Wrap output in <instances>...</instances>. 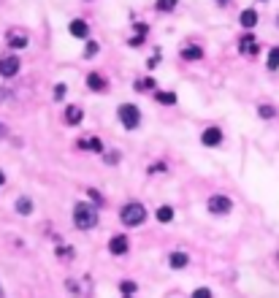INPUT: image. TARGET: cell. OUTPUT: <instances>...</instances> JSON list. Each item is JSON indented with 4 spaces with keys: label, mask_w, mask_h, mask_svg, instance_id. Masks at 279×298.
<instances>
[{
    "label": "cell",
    "mask_w": 279,
    "mask_h": 298,
    "mask_svg": "<svg viewBox=\"0 0 279 298\" xmlns=\"http://www.w3.org/2000/svg\"><path fill=\"white\" fill-rule=\"evenodd\" d=\"M17 211H19V214H24V217L33 214V201H30V198H19L17 201Z\"/></svg>",
    "instance_id": "cell-17"
},
{
    "label": "cell",
    "mask_w": 279,
    "mask_h": 298,
    "mask_svg": "<svg viewBox=\"0 0 279 298\" xmlns=\"http://www.w3.org/2000/svg\"><path fill=\"white\" fill-rule=\"evenodd\" d=\"M0 133H3V125H0Z\"/></svg>",
    "instance_id": "cell-32"
},
{
    "label": "cell",
    "mask_w": 279,
    "mask_h": 298,
    "mask_svg": "<svg viewBox=\"0 0 279 298\" xmlns=\"http://www.w3.org/2000/svg\"><path fill=\"white\" fill-rule=\"evenodd\" d=\"M176 3H179V0H157V11H174L176 8Z\"/></svg>",
    "instance_id": "cell-21"
},
{
    "label": "cell",
    "mask_w": 279,
    "mask_h": 298,
    "mask_svg": "<svg viewBox=\"0 0 279 298\" xmlns=\"http://www.w3.org/2000/svg\"><path fill=\"white\" fill-rule=\"evenodd\" d=\"M68 33L73 35V38H87L90 35V24L84 22V19H73V22L68 24Z\"/></svg>",
    "instance_id": "cell-7"
},
{
    "label": "cell",
    "mask_w": 279,
    "mask_h": 298,
    "mask_svg": "<svg viewBox=\"0 0 279 298\" xmlns=\"http://www.w3.org/2000/svg\"><path fill=\"white\" fill-rule=\"evenodd\" d=\"M19 57L17 54H6V57H0V76L3 79H11V76H17L19 73Z\"/></svg>",
    "instance_id": "cell-4"
},
{
    "label": "cell",
    "mask_w": 279,
    "mask_h": 298,
    "mask_svg": "<svg viewBox=\"0 0 279 298\" xmlns=\"http://www.w3.org/2000/svg\"><path fill=\"white\" fill-rule=\"evenodd\" d=\"M84 119V111L79 109V106H68V109H65V122L68 125H79Z\"/></svg>",
    "instance_id": "cell-15"
},
{
    "label": "cell",
    "mask_w": 279,
    "mask_h": 298,
    "mask_svg": "<svg viewBox=\"0 0 279 298\" xmlns=\"http://www.w3.org/2000/svg\"><path fill=\"white\" fill-rule=\"evenodd\" d=\"M238 22H241V27H244V30H255V24H257V11H255V8H247V11H241Z\"/></svg>",
    "instance_id": "cell-11"
},
{
    "label": "cell",
    "mask_w": 279,
    "mask_h": 298,
    "mask_svg": "<svg viewBox=\"0 0 279 298\" xmlns=\"http://www.w3.org/2000/svg\"><path fill=\"white\" fill-rule=\"evenodd\" d=\"M79 149H93V152H103V141L95 138V136H87V138H79Z\"/></svg>",
    "instance_id": "cell-13"
},
{
    "label": "cell",
    "mask_w": 279,
    "mask_h": 298,
    "mask_svg": "<svg viewBox=\"0 0 279 298\" xmlns=\"http://www.w3.org/2000/svg\"><path fill=\"white\" fill-rule=\"evenodd\" d=\"M206 206H209L211 214H228V211L233 209V201L228 198V195H211V198L206 201Z\"/></svg>",
    "instance_id": "cell-5"
},
{
    "label": "cell",
    "mask_w": 279,
    "mask_h": 298,
    "mask_svg": "<svg viewBox=\"0 0 279 298\" xmlns=\"http://www.w3.org/2000/svg\"><path fill=\"white\" fill-rule=\"evenodd\" d=\"M116 117H119V122H122L128 130H136L141 125V109L136 103H122L119 109H116Z\"/></svg>",
    "instance_id": "cell-2"
},
{
    "label": "cell",
    "mask_w": 279,
    "mask_h": 298,
    "mask_svg": "<svg viewBox=\"0 0 279 298\" xmlns=\"http://www.w3.org/2000/svg\"><path fill=\"white\" fill-rule=\"evenodd\" d=\"M268 68H271V70L279 68V46H274L271 52H268Z\"/></svg>",
    "instance_id": "cell-20"
},
{
    "label": "cell",
    "mask_w": 279,
    "mask_h": 298,
    "mask_svg": "<svg viewBox=\"0 0 279 298\" xmlns=\"http://www.w3.org/2000/svg\"><path fill=\"white\" fill-rule=\"evenodd\" d=\"M155 98H157V103H165V106H174L176 103V95L174 92H157Z\"/></svg>",
    "instance_id": "cell-19"
},
{
    "label": "cell",
    "mask_w": 279,
    "mask_h": 298,
    "mask_svg": "<svg viewBox=\"0 0 279 298\" xmlns=\"http://www.w3.org/2000/svg\"><path fill=\"white\" fill-rule=\"evenodd\" d=\"M87 87L93 90V92H103V90L109 87V82H106V76H100V73H87Z\"/></svg>",
    "instance_id": "cell-9"
},
{
    "label": "cell",
    "mask_w": 279,
    "mask_h": 298,
    "mask_svg": "<svg viewBox=\"0 0 279 298\" xmlns=\"http://www.w3.org/2000/svg\"><path fill=\"white\" fill-rule=\"evenodd\" d=\"M152 87H155V79H152V76L139 79V82H136V90H139V92H141V90H152Z\"/></svg>",
    "instance_id": "cell-22"
},
{
    "label": "cell",
    "mask_w": 279,
    "mask_h": 298,
    "mask_svg": "<svg viewBox=\"0 0 279 298\" xmlns=\"http://www.w3.org/2000/svg\"><path fill=\"white\" fill-rule=\"evenodd\" d=\"M0 298H3V287H0Z\"/></svg>",
    "instance_id": "cell-30"
},
{
    "label": "cell",
    "mask_w": 279,
    "mask_h": 298,
    "mask_svg": "<svg viewBox=\"0 0 279 298\" xmlns=\"http://www.w3.org/2000/svg\"><path fill=\"white\" fill-rule=\"evenodd\" d=\"M3 182H6V174H3V171H0V184H3Z\"/></svg>",
    "instance_id": "cell-29"
},
{
    "label": "cell",
    "mask_w": 279,
    "mask_h": 298,
    "mask_svg": "<svg viewBox=\"0 0 279 298\" xmlns=\"http://www.w3.org/2000/svg\"><path fill=\"white\" fill-rule=\"evenodd\" d=\"M6 41H8V46H11V49H24V46H27V35L11 30V33L6 35Z\"/></svg>",
    "instance_id": "cell-14"
},
{
    "label": "cell",
    "mask_w": 279,
    "mask_h": 298,
    "mask_svg": "<svg viewBox=\"0 0 279 298\" xmlns=\"http://www.w3.org/2000/svg\"><path fill=\"white\" fill-rule=\"evenodd\" d=\"M277 263H279V252H277Z\"/></svg>",
    "instance_id": "cell-31"
},
{
    "label": "cell",
    "mask_w": 279,
    "mask_h": 298,
    "mask_svg": "<svg viewBox=\"0 0 279 298\" xmlns=\"http://www.w3.org/2000/svg\"><path fill=\"white\" fill-rule=\"evenodd\" d=\"M157 220L160 222H171L174 220V209H171V206H160V209H157Z\"/></svg>",
    "instance_id": "cell-18"
},
{
    "label": "cell",
    "mask_w": 279,
    "mask_h": 298,
    "mask_svg": "<svg viewBox=\"0 0 279 298\" xmlns=\"http://www.w3.org/2000/svg\"><path fill=\"white\" fill-rule=\"evenodd\" d=\"M182 57H185V60H201V57H204V49L195 46V44H192V46H185V49H182Z\"/></svg>",
    "instance_id": "cell-16"
},
{
    "label": "cell",
    "mask_w": 279,
    "mask_h": 298,
    "mask_svg": "<svg viewBox=\"0 0 279 298\" xmlns=\"http://www.w3.org/2000/svg\"><path fill=\"white\" fill-rule=\"evenodd\" d=\"M168 263H171V269L182 271V269H187L190 257H187V252H171V255H168Z\"/></svg>",
    "instance_id": "cell-12"
},
{
    "label": "cell",
    "mask_w": 279,
    "mask_h": 298,
    "mask_svg": "<svg viewBox=\"0 0 279 298\" xmlns=\"http://www.w3.org/2000/svg\"><path fill=\"white\" fill-rule=\"evenodd\" d=\"M201 144L204 146H220L222 144V130L220 128H206L201 136Z\"/></svg>",
    "instance_id": "cell-6"
},
{
    "label": "cell",
    "mask_w": 279,
    "mask_h": 298,
    "mask_svg": "<svg viewBox=\"0 0 279 298\" xmlns=\"http://www.w3.org/2000/svg\"><path fill=\"white\" fill-rule=\"evenodd\" d=\"M128 236H114V239L109 241V252L111 255H125V252H128Z\"/></svg>",
    "instance_id": "cell-8"
},
{
    "label": "cell",
    "mask_w": 279,
    "mask_h": 298,
    "mask_svg": "<svg viewBox=\"0 0 279 298\" xmlns=\"http://www.w3.org/2000/svg\"><path fill=\"white\" fill-rule=\"evenodd\" d=\"M65 90H68L65 84H57V87H54V100H63L65 98Z\"/></svg>",
    "instance_id": "cell-27"
},
{
    "label": "cell",
    "mask_w": 279,
    "mask_h": 298,
    "mask_svg": "<svg viewBox=\"0 0 279 298\" xmlns=\"http://www.w3.org/2000/svg\"><path fill=\"white\" fill-rule=\"evenodd\" d=\"M116 160H119V152H109V155H106V163H109V165H114Z\"/></svg>",
    "instance_id": "cell-28"
},
{
    "label": "cell",
    "mask_w": 279,
    "mask_h": 298,
    "mask_svg": "<svg viewBox=\"0 0 279 298\" xmlns=\"http://www.w3.org/2000/svg\"><path fill=\"white\" fill-rule=\"evenodd\" d=\"M119 290H122L125 296H133V293H136V282H130V279L119 282Z\"/></svg>",
    "instance_id": "cell-23"
},
{
    "label": "cell",
    "mask_w": 279,
    "mask_h": 298,
    "mask_svg": "<svg viewBox=\"0 0 279 298\" xmlns=\"http://www.w3.org/2000/svg\"><path fill=\"white\" fill-rule=\"evenodd\" d=\"M73 225L76 228H82V230H90V228H95L98 225V211H95V206L93 204H76V209H73Z\"/></svg>",
    "instance_id": "cell-1"
},
{
    "label": "cell",
    "mask_w": 279,
    "mask_h": 298,
    "mask_svg": "<svg viewBox=\"0 0 279 298\" xmlns=\"http://www.w3.org/2000/svg\"><path fill=\"white\" fill-rule=\"evenodd\" d=\"M192 298H211V290L209 287H195V290H192Z\"/></svg>",
    "instance_id": "cell-26"
},
{
    "label": "cell",
    "mask_w": 279,
    "mask_h": 298,
    "mask_svg": "<svg viewBox=\"0 0 279 298\" xmlns=\"http://www.w3.org/2000/svg\"><path fill=\"white\" fill-rule=\"evenodd\" d=\"M238 49H241L244 54H252V57H255V54H257V41L252 38V33L241 35V41H238Z\"/></svg>",
    "instance_id": "cell-10"
},
{
    "label": "cell",
    "mask_w": 279,
    "mask_h": 298,
    "mask_svg": "<svg viewBox=\"0 0 279 298\" xmlns=\"http://www.w3.org/2000/svg\"><path fill=\"white\" fill-rule=\"evenodd\" d=\"M122 222L125 225H130V228H139V225H144L146 222V209H144V204H128L122 209Z\"/></svg>",
    "instance_id": "cell-3"
},
{
    "label": "cell",
    "mask_w": 279,
    "mask_h": 298,
    "mask_svg": "<svg viewBox=\"0 0 279 298\" xmlns=\"http://www.w3.org/2000/svg\"><path fill=\"white\" fill-rule=\"evenodd\" d=\"M98 44H95V41H90L87 44V46H84V57H95V54H98Z\"/></svg>",
    "instance_id": "cell-25"
},
{
    "label": "cell",
    "mask_w": 279,
    "mask_h": 298,
    "mask_svg": "<svg viewBox=\"0 0 279 298\" xmlns=\"http://www.w3.org/2000/svg\"><path fill=\"white\" fill-rule=\"evenodd\" d=\"M257 114H260L263 119H271L277 111H274V106H260V109H257Z\"/></svg>",
    "instance_id": "cell-24"
}]
</instances>
